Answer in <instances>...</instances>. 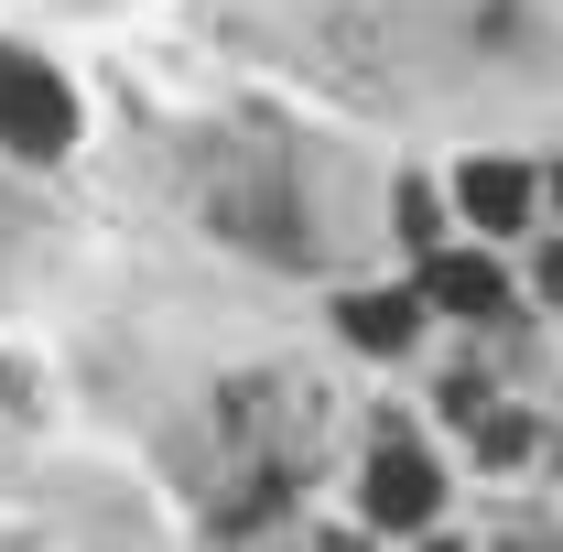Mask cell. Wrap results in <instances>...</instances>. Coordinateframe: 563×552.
<instances>
[{
  "instance_id": "3",
  "label": "cell",
  "mask_w": 563,
  "mask_h": 552,
  "mask_svg": "<svg viewBox=\"0 0 563 552\" xmlns=\"http://www.w3.org/2000/svg\"><path fill=\"white\" fill-rule=\"evenodd\" d=\"M422 303H444V314L488 325L498 303H509V281H498V261H455V250H433V261H422Z\"/></svg>"
},
{
  "instance_id": "7",
  "label": "cell",
  "mask_w": 563,
  "mask_h": 552,
  "mask_svg": "<svg viewBox=\"0 0 563 552\" xmlns=\"http://www.w3.org/2000/svg\"><path fill=\"white\" fill-rule=\"evenodd\" d=\"M401 239H412V250H433V196H422V185H401Z\"/></svg>"
},
{
  "instance_id": "4",
  "label": "cell",
  "mask_w": 563,
  "mask_h": 552,
  "mask_svg": "<svg viewBox=\"0 0 563 552\" xmlns=\"http://www.w3.org/2000/svg\"><path fill=\"white\" fill-rule=\"evenodd\" d=\"M466 217H477L488 239H509V228L531 217V174H520V163H466Z\"/></svg>"
},
{
  "instance_id": "6",
  "label": "cell",
  "mask_w": 563,
  "mask_h": 552,
  "mask_svg": "<svg viewBox=\"0 0 563 552\" xmlns=\"http://www.w3.org/2000/svg\"><path fill=\"white\" fill-rule=\"evenodd\" d=\"M477 455H488V466H509V455H531V422H520V412H498L488 433H477Z\"/></svg>"
},
{
  "instance_id": "9",
  "label": "cell",
  "mask_w": 563,
  "mask_h": 552,
  "mask_svg": "<svg viewBox=\"0 0 563 552\" xmlns=\"http://www.w3.org/2000/svg\"><path fill=\"white\" fill-rule=\"evenodd\" d=\"M553 196H563V163H553Z\"/></svg>"
},
{
  "instance_id": "8",
  "label": "cell",
  "mask_w": 563,
  "mask_h": 552,
  "mask_svg": "<svg viewBox=\"0 0 563 552\" xmlns=\"http://www.w3.org/2000/svg\"><path fill=\"white\" fill-rule=\"evenodd\" d=\"M542 292H553V303H563V250H553V261H542Z\"/></svg>"
},
{
  "instance_id": "2",
  "label": "cell",
  "mask_w": 563,
  "mask_h": 552,
  "mask_svg": "<svg viewBox=\"0 0 563 552\" xmlns=\"http://www.w3.org/2000/svg\"><path fill=\"white\" fill-rule=\"evenodd\" d=\"M357 498H368V520H379V531H422V520H433V498H444V477H433V455H422V444L390 433V444L368 455V487H357Z\"/></svg>"
},
{
  "instance_id": "5",
  "label": "cell",
  "mask_w": 563,
  "mask_h": 552,
  "mask_svg": "<svg viewBox=\"0 0 563 552\" xmlns=\"http://www.w3.org/2000/svg\"><path fill=\"white\" fill-rule=\"evenodd\" d=\"M412 336H422L412 292H357V303H347V346H368V357H401Z\"/></svg>"
},
{
  "instance_id": "1",
  "label": "cell",
  "mask_w": 563,
  "mask_h": 552,
  "mask_svg": "<svg viewBox=\"0 0 563 552\" xmlns=\"http://www.w3.org/2000/svg\"><path fill=\"white\" fill-rule=\"evenodd\" d=\"M0 141H11V152H66L76 141V98L44 66H11V55H0Z\"/></svg>"
}]
</instances>
